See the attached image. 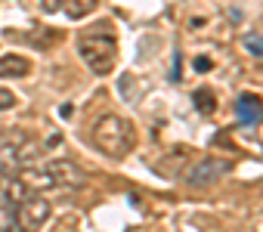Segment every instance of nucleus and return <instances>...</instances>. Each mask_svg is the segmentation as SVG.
<instances>
[{
    "instance_id": "1a4fd4ad",
    "label": "nucleus",
    "mask_w": 263,
    "mask_h": 232,
    "mask_svg": "<svg viewBox=\"0 0 263 232\" xmlns=\"http://www.w3.org/2000/svg\"><path fill=\"white\" fill-rule=\"evenodd\" d=\"M10 108H16V93L0 87V111H10Z\"/></svg>"
},
{
    "instance_id": "f03ea898",
    "label": "nucleus",
    "mask_w": 263,
    "mask_h": 232,
    "mask_svg": "<svg viewBox=\"0 0 263 232\" xmlns=\"http://www.w3.org/2000/svg\"><path fill=\"white\" fill-rule=\"evenodd\" d=\"M78 53H81V59L87 62V68L93 74H111V68L118 62V41H115L111 28L87 31V34L78 37Z\"/></svg>"
},
{
    "instance_id": "0eeeda50",
    "label": "nucleus",
    "mask_w": 263,
    "mask_h": 232,
    "mask_svg": "<svg viewBox=\"0 0 263 232\" xmlns=\"http://www.w3.org/2000/svg\"><path fill=\"white\" fill-rule=\"evenodd\" d=\"M96 7H99V0H68L62 10H65L68 19H87Z\"/></svg>"
},
{
    "instance_id": "9b49d317",
    "label": "nucleus",
    "mask_w": 263,
    "mask_h": 232,
    "mask_svg": "<svg viewBox=\"0 0 263 232\" xmlns=\"http://www.w3.org/2000/svg\"><path fill=\"white\" fill-rule=\"evenodd\" d=\"M65 4H62V0H41V10L44 13H56V10H62Z\"/></svg>"
},
{
    "instance_id": "20e7f679",
    "label": "nucleus",
    "mask_w": 263,
    "mask_h": 232,
    "mask_svg": "<svg viewBox=\"0 0 263 232\" xmlns=\"http://www.w3.org/2000/svg\"><path fill=\"white\" fill-rule=\"evenodd\" d=\"M229 170H232V161H226V158H201L186 170V183L192 189H208V186L220 183Z\"/></svg>"
},
{
    "instance_id": "9d476101",
    "label": "nucleus",
    "mask_w": 263,
    "mask_h": 232,
    "mask_svg": "<svg viewBox=\"0 0 263 232\" xmlns=\"http://www.w3.org/2000/svg\"><path fill=\"white\" fill-rule=\"evenodd\" d=\"M245 44L251 47V53H254V56H263V37H260V34H248V37H245Z\"/></svg>"
},
{
    "instance_id": "7ed1b4c3",
    "label": "nucleus",
    "mask_w": 263,
    "mask_h": 232,
    "mask_svg": "<svg viewBox=\"0 0 263 232\" xmlns=\"http://www.w3.org/2000/svg\"><path fill=\"white\" fill-rule=\"evenodd\" d=\"M53 204L47 192H25L16 204V232H41L50 223Z\"/></svg>"
},
{
    "instance_id": "39448f33",
    "label": "nucleus",
    "mask_w": 263,
    "mask_h": 232,
    "mask_svg": "<svg viewBox=\"0 0 263 232\" xmlns=\"http://www.w3.org/2000/svg\"><path fill=\"white\" fill-rule=\"evenodd\" d=\"M235 114H238V121L241 124H260L263 121V99L254 96V93H241L238 102H235Z\"/></svg>"
},
{
    "instance_id": "423d86ee",
    "label": "nucleus",
    "mask_w": 263,
    "mask_h": 232,
    "mask_svg": "<svg viewBox=\"0 0 263 232\" xmlns=\"http://www.w3.org/2000/svg\"><path fill=\"white\" fill-rule=\"evenodd\" d=\"M28 71H31V62L25 56H16V53L0 56V78H28Z\"/></svg>"
},
{
    "instance_id": "f8f14e48",
    "label": "nucleus",
    "mask_w": 263,
    "mask_h": 232,
    "mask_svg": "<svg viewBox=\"0 0 263 232\" xmlns=\"http://www.w3.org/2000/svg\"><path fill=\"white\" fill-rule=\"evenodd\" d=\"M0 180H4V173H0Z\"/></svg>"
},
{
    "instance_id": "6e6552de",
    "label": "nucleus",
    "mask_w": 263,
    "mask_h": 232,
    "mask_svg": "<svg viewBox=\"0 0 263 232\" xmlns=\"http://www.w3.org/2000/svg\"><path fill=\"white\" fill-rule=\"evenodd\" d=\"M195 108L204 111V114H211V111H214V93H211V90H198V93H195Z\"/></svg>"
},
{
    "instance_id": "f257e3e1",
    "label": "nucleus",
    "mask_w": 263,
    "mask_h": 232,
    "mask_svg": "<svg viewBox=\"0 0 263 232\" xmlns=\"http://www.w3.org/2000/svg\"><path fill=\"white\" fill-rule=\"evenodd\" d=\"M93 143L105 158L124 161L137 149V130L127 118H121V114H102L93 124Z\"/></svg>"
}]
</instances>
